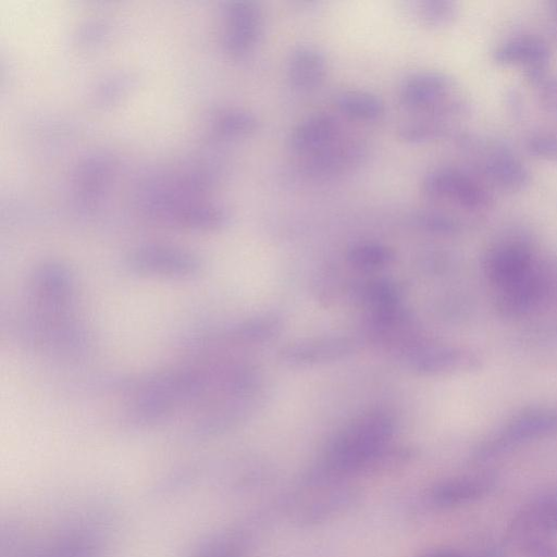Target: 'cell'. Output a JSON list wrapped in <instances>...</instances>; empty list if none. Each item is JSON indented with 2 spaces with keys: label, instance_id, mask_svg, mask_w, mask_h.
<instances>
[{
  "label": "cell",
  "instance_id": "33",
  "mask_svg": "<svg viewBox=\"0 0 557 557\" xmlns=\"http://www.w3.org/2000/svg\"><path fill=\"white\" fill-rule=\"evenodd\" d=\"M424 557H463V556L458 555L456 553H451V552H437V553L429 554Z\"/></svg>",
  "mask_w": 557,
  "mask_h": 557
},
{
  "label": "cell",
  "instance_id": "29",
  "mask_svg": "<svg viewBox=\"0 0 557 557\" xmlns=\"http://www.w3.org/2000/svg\"><path fill=\"white\" fill-rule=\"evenodd\" d=\"M417 221L421 227L438 234H453L459 228L455 219L438 212H420L417 215Z\"/></svg>",
  "mask_w": 557,
  "mask_h": 557
},
{
  "label": "cell",
  "instance_id": "24",
  "mask_svg": "<svg viewBox=\"0 0 557 557\" xmlns=\"http://www.w3.org/2000/svg\"><path fill=\"white\" fill-rule=\"evenodd\" d=\"M447 134V126L442 121L433 117L406 121L397 128L398 138L412 145L430 143Z\"/></svg>",
  "mask_w": 557,
  "mask_h": 557
},
{
  "label": "cell",
  "instance_id": "19",
  "mask_svg": "<svg viewBox=\"0 0 557 557\" xmlns=\"http://www.w3.org/2000/svg\"><path fill=\"white\" fill-rule=\"evenodd\" d=\"M230 221L231 213L224 206L190 200L180 207L171 224L194 231H216Z\"/></svg>",
  "mask_w": 557,
  "mask_h": 557
},
{
  "label": "cell",
  "instance_id": "15",
  "mask_svg": "<svg viewBox=\"0 0 557 557\" xmlns=\"http://www.w3.org/2000/svg\"><path fill=\"white\" fill-rule=\"evenodd\" d=\"M352 348L347 337H320L290 343L282 348L280 356L286 363L305 366L342 358Z\"/></svg>",
  "mask_w": 557,
  "mask_h": 557
},
{
  "label": "cell",
  "instance_id": "7",
  "mask_svg": "<svg viewBox=\"0 0 557 557\" xmlns=\"http://www.w3.org/2000/svg\"><path fill=\"white\" fill-rule=\"evenodd\" d=\"M557 431V412L546 408H529L517 416L488 441L480 450V455L487 457L511 445L539 438Z\"/></svg>",
  "mask_w": 557,
  "mask_h": 557
},
{
  "label": "cell",
  "instance_id": "11",
  "mask_svg": "<svg viewBox=\"0 0 557 557\" xmlns=\"http://www.w3.org/2000/svg\"><path fill=\"white\" fill-rule=\"evenodd\" d=\"M412 369L421 374L472 371L480 367L479 357L470 350L449 346H426L411 354Z\"/></svg>",
  "mask_w": 557,
  "mask_h": 557
},
{
  "label": "cell",
  "instance_id": "25",
  "mask_svg": "<svg viewBox=\"0 0 557 557\" xmlns=\"http://www.w3.org/2000/svg\"><path fill=\"white\" fill-rule=\"evenodd\" d=\"M348 261L362 270H376L389 264L394 258L393 250L380 243L362 242L348 250Z\"/></svg>",
  "mask_w": 557,
  "mask_h": 557
},
{
  "label": "cell",
  "instance_id": "9",
  "mask_svg": "<svg viewBox=\"0 0 557 557\" xmlns=\"http://www.w3.org/2000/svg\"><path fill=\"white\" fill-rule=\"evenodd\" d=\"M549 58L548 47L530 37L507 40L493 53L494 61L500 65L523 66L527 78L534 84L544 81Z\"/></svg>",
  "mask_w": 557,
  "mask_h": 557
},
{
  "label": "cell",
  "instance_id": "23",
  "mask_svg": "<svg viewBox=\"0 0 557 557\" xmlns=\"http://www.w3.org/2000/svg\"><path fill=\"white\" fill-rule=\"evenodd\" d=\"M410 4L416 18L432 29L450 25L457 16V4L449 0H420Z\"/></svg>",
  "mask_w": 557,
  "mask_h": 557
},
{
  "label": "cell",
  "instance_id": "22",
  "mask_svg": "<svg viewBox=\"0 0 557 557\" xmlns=\"http://www.w3.org/2000/svg\"><path fill=\"white\" fill-rule=\"evenodd\" d=\"M213 129L223 137H243L257 131V116L240 108H226L219 111L213 119Z\"/></svg>",
  "mask_w": 557,
  "mask_h": 557
},
{
  "label": "cell",
  "instance_id": "30",
  "mask_svg": "<svg viewBox=\"0 0 557 557\" xmlns=\"http://www.w3.org/2000/svg\"><path fill=\"white\" fill-rule=\"evenodd\" d=\"M109 25L103 18H91L84 22L75 34L76 42L84 46L95 45L103 39Z\"/></svg>",
  "mask_w": 557,
  "mask_h": 557
},
{
  "label": "cell",
  "instance_id": "6",
  "mask_svg": "<svg viewBox=\"0 0 557 557\" xmlns=\"http://www.w3.org/2000/svg\"><path fill=\"white\" fill-rule=\"evenodd\" d=\"M225 27L223 46L233 57L250 52L259 42L263 30L260 5L251 0H231L224 7Z\"/></svg>",
  "mask_w": 557,
  "mask_h": 557
},
{
  "label": "cell",
  "instance_id": "10",
  "mask_svg": "<svg viewBox=\"0 0 557 557\" xmlns=\"http://www.w3.org/2000/svg\"><path fill=\"white\" fill-rule=\"evenodd\" d=\"M533 268L530 247L519 240H508L490 250L485 261L488 280L503 287L528 273Z\"/></svg>",
  "mask_w": 557,
  "mask_h": 557
},
{
  "label": "cell",
  "instance_id": "32",
  "mask_svg": "<svg viewBox=\"0 0 557 557\" xmlns=\"http://www.w3.org/2000/svg\"><path fill=\"white\" fill-rule=\"evenodd\" d=\"M543 97L547 106L557 104V82H545L544 83Z\"/></svg>",
  "mask_w": 557,
  "mask_h": 557
},
{
  "label": "cell",
  "instance_id": "5",
  "mask_svg": "<svg viewBox=\"0 0 557 557\" xmlns=\"http://www.w3.org/2000/svg\"><path fill=\"white\" fill-rule=\"evenodd\" d=\"M422 189L430 198L448 199L469 210L485 209L492 203V196L482 184L453 168L429 172L423 178Z\"/></svg>",
  "mask_w": 557,
  "mask_h": 557
},
{
  "label": "cell",
  "instance_id": "2",
  "mask_svg": "<svg viewBox=\"0 0 557 557\" xmlns=\"http://www.w3.org/2000/svg\"><path fill=\"white\" fill-rule=\"evenodd\" d=\"M455 88L447 74L421 71L404 79L399 100L406 109L428 113L433 119L459 116L468 111L469 103Z\"/></svg>",
  "mask_w": 557,
  "mask_h": 557
},
{
  "label": "cell",
  "instance_id": "31",
  "mask_svg": "<svg viewBox=\"0 0 557 557\" xmlns=\"http://www.w3.org/2000/svg\"><path fill=\"white\" fill-rule=\"evenodd\" d=\"M527 557H557V547L544 539H532L520 544Z\"/></svg>",
  "mask_w": 557,
  "mask_h": 557
},
{
  "label": "cell",
  "instance_id": "3",
  "mask_svg": "<svg viewBox=\"0 0 557 557\" xmlns=\"http://www.w3.org/2000/svg\"><path fill=\"white\" fill-rule=\"evenodd\" d=\"M129 273L161 280L186 281L199 276L203 260L196 252L176 245L147 243L132 248L124 260Z\"/></svg>",
  "mask_w": 557,
  "mask_h": 557
},
{
  "label": "cell",
  "instance_id": "1",
  "mask_svg": "<svg viewBox=\"0 0 557 557\" xmlns=\"http://www.w3.org/2000/svg\"><path fill=\"white\" fill-rule=\"evenodd\" d=\"M393 431V420L386 413H364L335 436L327 453L329 461L338 469L358 467L381 450Z\"/></svg>",
  "mask_w": 557,
  "mask_h": 557
},
{
  "label": "cell",
  "instance_id": "14",
  "mask_svg": "<svg viewBox=\"0 0 557 557\" xmlns=\"http://www.w3.org/2000/svg\"><path fill=\"white\" fill-rule=\"evenodd\" d=\"M545 290L540 273L532 268L520 278L498 288L496 308L506 318H518L533 309Z\"/></svg>",
  "mask_w": 557,
  "mask_h": 557
},
{
  "label": "cell",
  "instance_id": "34",
  "mask_svg": "<svg viewBox=\"0 0 557 557\" xmlns=\"http://www.w3.org/2000/svg\"><path fill=\"white\" fill-rule=\"evenodd\" d=\"M548 5L552 15L557 18V1L549 2Z\"/></svg>",
  "mask_w": 557,
  "mask_h": 557
},
{
  "label": "cell",
  "instance_id": "17",
  "mask_svg": "<svg viewBox=\"0 0 557 557\" xmlns=\"http://www.w3.org/2000/svg\"><path fill=\"white\" fill-rule=\"evenodd\" d=\"M326 69V58L319 48L312 45H299L288 57L287 78L296 90L310 91L322 83Z\"/></svg>",
  "mask_w": 557,
  "mask_h": 557
},
{
  "label": "cell",
  "instance_id": "27",
  "mask_svg": "<svg viewBox=\"0 0 557 557\" xmlns=\"http://www.w3.org/2000/svg\"><path fill=\"white\" fill-rule=\"evenodd\" d=\"M129 81V76L125 74H115L107 78L98 86L96 101L102 106L114 102L127 90Z\"/></svg>",
  "mask_w": 557,
  "mask_h": 557
},
{
  "label": "cell",
  "instance_id": "12",
  "mask_svg": "<svg viewBox=\"0 0 557 557\" xmlns=\"http://www.w3.org/2000/svg\"><path fill=\"white\" fill-rule=\"evenodd\" d=\"M557 530V495L541 498L524 509L512 520L508 528L507 540L522 544L532 539Z\"/></svg>",
  "mask_w": 557,
  "mask_h": 557
},
{
  "label": "cell",
  "instance_id": "20",
  "mask_svg": "<svg viewBox=\"0 0 557 557\" xmlns=\"http://www.w3.org/2000/svg\"><path fill=\"white\" fill-rule=\"evenodd\" d=\"M490 476L455 479L438 484L433 490V498L441 505H456L485 495L493 486Z\"/></svg>",
  "mask_w": 557,
  "mask_h": 557
},
{
  "label": "cell",
  "instance_id": "8",
  "mask_svg": "<svg viewBox=\"0 0 557 557\" xmlns=\"http://www.w3.org/2000/svg\"><path fill=\"white\" fill-rule=\"evenodd\" d=\"M364 157L366 146L362 141L338 137L323 149L305 157L302 165L306 174L327 178L360 164Z\"/></svg>",
  "mask_w": 557,
  "mask_h": 557
},
{
  "label": "cell",
  "instance_id": "16",
  "mask_svg": "<svg viewBox=\"0 0 557 557\" xmlns=\"http://www.w3.org/2000/svg\"><path fill=\"white\" fill-rule=\"evenodd\" d=\"M113 171V160L106 153L87 156L76 168L74 183L76 200L91 208L102 194Z\"/></svg>",
  "mask_w": 557,
  "mask_h": 557
},
{
  "label": "cell",
  "instance_id": "28",
  "mask_svg": "<svg viewBox=\"0 0 557 557\" xmlns=\"http://www.w3.org/2000/svg\"><path fill=\"white\" fill-rule=\"evenodd\" d=\"M530 154L557 162V136L553 134H535L531 136L525 144Z\"/></svg>",
  "mask_w": 557,
  "mask_h": 557
},
{
  "label": "cell",
  "instance_id": "13",
  "mask_svg": "<svg viewBox=\"0 0 557 557\" xmlns=\"http://www.w3.org/2000/svg\"><path fill=\"white\" fill-rule=\"evenodd\" d=\"M339 137V124L330 113L319 112L302 119L290 132L292 150L302 157L312 154Z\"/></svg>",
  "mask_w": 557,
  "mask_h": 557
},
{
  "label": "cell",
  "instance_id": "4",
  "mask_svg": "<svg viewBox=\"0 0 557 557\" xmlns=\"http://www.w3.org/2000/svg\"><path fill=\"white\" fill-rule=\"evenodd\" d=\"M25 304L51 308H77L76 278L70 267L48 260L28 275Z\"/></svg>",
  "mask_w": 557,
  "mask_h": 557
},
{
  "label": "cell",
  "instance_id": "18",
  "mask_svg": "<svg viewBox=\"0 0 557 557\" xmlns=\"http://www.w3.org/2000/svg\"><path fill=\"white\" fill-rule=\"evenodd\" d=\"M483 169L487 180L504 191L517 193L530 183V173L525 165L506 149H496L488 153Z\"/></svg>",
  "mask_w": 557,
  "mask_h": 557
},
{
  "label": "cell",
  "instance_id": "26",
  "mask_svg": "<svg viewBox=\"0 0 557 557\" xmlns=\"http://www.w3.org/2000/svg\"><path fill=\"white\" fill-rule=\"evenodd\" d=\"M364 298L373 311L399 306L398 292L387 281L370 282L364 288Z\"/></svg>",
  "mask_w": 557,
  "mask_h": 557
},
{
  "label": "cell",
  "instance_id": "21",
  "mask_svg": "<svg viewBox=\"0 0 557 557\" xmlns=\"http://www.w3.org/2000/svg\"><path fill=\"white\" fill-rule=\"evenodd\" d=\"M337 108L347 116L361 121L380 119L385 111L383 100L366 90H346L336 96Z\"/></svg>",
  "mask_w": 557,
  "mask_h": 557
}]
</instances>
